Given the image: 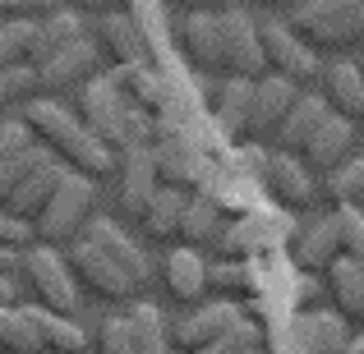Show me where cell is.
<instances>
[{
	"instance_id": "6",
	"label": "cell",
	"mask_w": 364,
	"mask_h": 354,
	"mask_svg": "<svg viewBox=\"0 0 364 354\" xmlns=\"http://www.w3.org/2000/svg\"><path fill=\"white\" fill-rule=\"evenodd\" d=\"M18 276L28 281V290L37 294V309H51L60 318H70L79 304V281L70 276V262L55 253L51 244H37L28 253H18Z\"/></svg>"
},
{
	"instance_id": "14",
	"label": "cell",
	"mask_w": 364,
	"mask_h": 354,
	"mask_svg": "<svg viewBox=\"0 0 364 354\" xmlns=\"http://www.w3.org/2000/svg\"><path fill=\"white\" fill-rule=\"evenodd\" d=\"M291 258H295V267H300L304 276L328 272V267L341 258V226H337V212L314 216V221L291 239Z\"/></svg>"
},
{
	"instance_id": "34",
	"label": "cell",
	"mask_w": 364,
	"mask_h": 354,
	"mask_svg": "<svg viewBox=\"0 0 364 354\" xmlns=\"http://www.w3.org/2000/svg\"><path fill=\"white\" fill-rule=\"evenodd\" d=\"M33 33H37V18H0V70L28 65Z\"/></svg>"
},
{
	"instance_id": "5",
	"label": "cell",
	"mask_w": 364,
	"mask_h": 354,
	"mask_svg": "<svg viewBox=\"0 0 364 354\" xmlns=\"http://www.w3.org/2000/svg\"><path fill=\"white\" fill-rule=\"evenodd\" d=\"M92 203H97V189H92L88 175H74V170H65L60 184H55V194L46 198V207L33 216V239L37 244H70V239H79V231L88 226L92 216Z\"/></svg>"
},
{
	"instance_id": "33",
	"label": "cell",
	"mask_w": 364,
	"mask_h": 354,
	"mask_svg": "<svg viewBox=\"0 0 364 354\" xmlns=\"http://www.w3.org/2000/svg\"><path fill=\"white\" fill-rule=\"evenodd\" d=\"M208 290H217V294H254L258 290L254 262H226V258H213V262H208Z\"/></svg>"
},
{
	"instance_id": "13",
	"label": "cell",
	"mask_w": 364,
	"mask_h": 354,
	"mask_svg": "<svg viewBox=\"0 0 364 354\" xmlns=\"http://www.w3.org/2000/svg\"><path fill=\"white\" fill-rule=\"evenodd\" d=\"M263 189L282 212H300V207L314 203V179L304 170V161L295 152H272L263 170Z\"/></svg>"
},
{
	"instance_id": "53",
	"label": "cell",
	"mask_w": 364,
	"mask_h": 354,
	"mask_svg": "<svg viewBox=\"0 0 364 354\" xmlns=\"http://www.w3.org/2000/svg\"><path fill=\"white\" fill-rule=\"evenodd\" d=\"M360 212H364V203H360Z\"/></svg>"
},
{
	"instance_id": "27",
	"label": "cell",
	"mask_w": 364,
	"mask_h": 354,
	"mask_svg": "<svg viewBox=\"0 0 364 354\" xmlns=\"http://www.w3.org/2000/svg\"><path fill=\"white\" fill-rule=\"evenodd\" d=\"M83 37V18L74 14V9H51V14L37 18V33H33V51H28V65H42L46 55H55L60 46L79 42Z\"/></svg>"
},
{
	"instance_id": "41",
	"label": "cell",
	"mask_w": 364,
	"mask_h": 354,
	"mask_svg": "<svg viewBox=\"0 0 364 354\" xmlns=\"http://www.w3.org/2000/svg\"><path fill=\"white\" fill-rule=\"evenodd\" d=\"M60 5L65 0H0V18H42Z\"/></svg>"
},
{
	"instance_id": "49",
	"label": "cell",
	"mask_w": 364,
	"mask_h": 354,
	"mask_svg": "<svg viewBox=\"0 0 364 354\" xmlns=\"http://www.w3.org/2000/svg\"><path fill=\"white\" fill-rule=\"evenodd\" d=\"M180 5H185V9H203V0H180Z\"/></svg>"
},
{
	"instance_id": "17",
	"label": "cell",
	"mask_w": 364,
	"mask_h": 354,
	"mask_svg": "<svg viewBox=\"0 0 364 354\" xmlns=\"http://www.w3.org/2000/svg\"><path fill=\"white\" fill-rule=\"evenodd\" d=\"M318 83H323L318 97L328 101L332 116H341V120H350V124L364 120V74H360L355 60H332V65H323Z\"/></svg>"
},
{
	"instance_id": "52",
	"label": "cell",
	"mask_w": 364,
	"mask_h": 354,
	"mask_svg": "<svg viewBox=\"0 0 364 354\" xmlns=\"http://www.w3.org/2000/svg\"><path fill=\"white\" fill-rule=\"evenodd\" d=\"M249 354H263V350H249Z\"/></svg>"
},
{
	"instance_id": "43",
	"label": "cell",
	"mask_w": 364,
	"mask_h": 354,
	"mask_svg": "<svg viewBox=\"0 0 364 354\" xmlns=\"http://www.w3.org/2000/svg\"><path fill=\"white\" fill-rule=\"evenodd\" d=\"M23 244H33V221L0 212V248H23Z\"/></svg>"
},
{
	"instance_id": "36",
	"label": "cell",
	"mask_w": 364,
	"mask_h": 354,
	"mask_svg": "<svg viewBox=\"0 0 364 354\" xmlns=\"http://www.w3.org/2000/svg\"><path fill=\"white\" fill-rule=\"evenodd\" d=\"M249 350H263V327L254 318H240L222 341H213L203 350H189V354H249Z\"/></svg>"
},
{
	"instance_id": "16",
	"label": "cell",
	"mask_w": 364,
	"mask_h": 354,
	"mask_svg": "<svg viewBox=\"0 0 364 354\" xmlns=\"http://www.w3.org/2000/svg\"><path fill=\"white\" fill-rule=\"evenodd\" d=\"M300 97V88H295L291 79H282V74H263V79H254V101H249V124H245V138H263V133H272L282 116L291 111V101Z\"/></svg>"
},
{
	"instance_id": "29",
	"label": "cell",
	"mask_w": 364,
	"mask_h": 354,
	"mask_svg": "<svg viewBox=\"0 0 364 354\" xmlns=\"http://www.w3.org/2000/svg\"><path fill=\"white\" fill-rule=\"evenodd\" d=\"M323 116H328V101H323L318 92H300V97L291 101V111L282 116V124L272 129L277 148L282 152H300V143L314 133V124H318Z\"/></svg>"
},
{
	"instance_id": "10",
	"label": "cell",
	"mask_w": 364,
	"mask_h": 354,
	"mask_svg": "<svg viewBox=\"0 0 364 354\" xmlns=\"http://www.w3.org/2000/svg\"><path fill=\"white\" fill-rule=\"evenodd\" d=\"M65 262H70V276H74V281H83L92 294H97V299H129V294L139 290V285H134L129 276H124L120 267L111 262V258L102 253L92 239H83V235L70 239V258H65Z\"/></svg>"
},
{
	"instance_id": "12",
	"label": "cell",
	"mask_w": 364,
	"mask_h": 354,
	"mask_svg": "<svg viewBox=\"0 0 364 354\" xmlns=\"http://www.w3.org/2000/svg\"><path fill=\"white\" fill-rule=\"evenodd\" d=\"M350 143H355V124L328 111V116L314 124L309 138L300 143V152H295V157L304 161V170H323V175H332V170H337L341 161H346Z\"/></svg>"
},
{
	"instance_id": "21",
	"label": "cell",
	"mask_w": 364,
	"mask_h": 354,
	"mask_svg": "<svg viewBox=\"0 0 364 354\" xmlns=\"http://www.w3.org/2000/svg\"><path fill=\"white\" fill-rule=\"evenodd\" d=\"M300 354H350V331L341 313H300L295 322Z\"/></svg>"
},
{
	"instance_id": "25",
	"label": "cell",
	"mask_w": 364,
	"mask_h": 354,
	"mask_svg": "<svg viewBox=\"0 0 364 354\" xmlns=\"http://www.w3.org/2000/svg\"><path fill=\"white\" fill-rule=\"evenodd\" d=\"M166 290L180 304H198L208 290V262L198 258V248H171L166 253Z\"/></svg>"
},
{
	"instance_id": "4",
	"label": "cell",
	"mask_w": 364,
	"mask_h": 354,
	"mask_svg": "<svg viewBox=\"0 0 364 354\" xmlns=\"http://www.w3.org/2000/svg\"><path fill=\"white\" fill-rule=\"evenodd\" d=\"M286 28L314 51L364 46V0H295Z\"/></svg>"
},
{
	"instance_id": "30",
	"label": "cell",
	"mask_w": 364,
	"mask_h": 354,
	"mask_svg": "<svg viewBox=\"0 0 364 354\" xmlns=\"http://www.w3.org/2000/svg\"><path fill=\"white\" fill-rule=\"evenodd\" d=\"M120 318H124V331H129L134 354H171V327H166V318H161V309L134 304V309L120 313Z\"/></svg>"
},
{
	"instance_id": "19",
	"label": "cell",
	"mask_w": 364,
	"mask_h": 354,
	"mask_svg": "<svg viewBox=\"0 0 364 354\" xmlns=\"http://www.w3.org/2000/svg\"><path fill=\"white\" fill-rule=\"evenodd\" d=\"M116 170H120V203H124V212L143 221L152 194L161 189V184H157V166H152V152H148V148L120 152V157H116Z\"/></svg>"
},
{
	"instance_id": "31",
	"label": "cell",
	"mask_w": 364,
	"mask_h": 354,
	"mask_svg": "<svg viewBox=\"0 0 364 354\" xmlns=\"http://www.w3.org/2000/svg\"><path fill=\"white\" fill-rule=\"evenodd\" d=\"M185 198H189V194H180V189H166V184L152 194L148 212H143V226H148V235H152V239H176V235H180Z\"/></svg>"
},
{
	"instance_id": "40",
	"label": "cell",
	"mask_w": 364,
	"mask_h": 354,
	"mask_svg": "<svg viewBox=\"0 0 364 354\" xmlns=\"http://www.w3.org/2000/svg\"><path fill=\"white\" fill-rule=\"evenodd\" d=\"M28 148H33V129L23 120H0V161H14Z\"/></svg>"
},
{
	"instance_id": "39",
	"label": "cell",
	"mask_w": 364,
	"mask_h": 354,
	"mask_svg": "<svg viewBox=\"0 0 364 354\" xmlns=\"http://www.w3.org/2000/svg\"><path fill=\"white\" fill-rule=\"evenodd\" d=\"M23 97H33V65H9V70H0V106L23 101Z\"/></svg>"
},
{
	"instance_id": "2",
	"label": "cell",
	"mask_w": 364,
	"mask_h": 354,
	"mask_svg": "<svg viewBox=\"0 0 364 354\" xmlns=\"http://www.w3.org/2000/svg\"><path fill=\"white\" fill-rule=\"evenodd\" d=\"M83 124H88L92 138H102L111 148V157H120V152H134V148H148L152 143V120L143 116L139 106L129 101V92L120 88L116 70H97L88 83H83Z\"/></svg>"
},
{
	"instance_id": "8",
	"label": "cell",
	"mask_w": 364,
	"mask_h": 354,
	"mask_svg": "<svg viewBox=\"0 0 364 354\" xmlns=\"http://www.w3.org/2000/svg\"><path fill=\"white\" fill-rule=\"evenodd\" d=\"M258 42H263L267 74H282V79H291L295 88H300V83H318V74H323L318 51L304 46L286 23H258Z\"/></svg>"
},
{
	"instance_id": "7",
	"label": "cell",
	"mask_w": 364,
	"mask_h": 354,
	"mask_svg": "<svg viewBox=\"0 0 364 354\" xmlns=\"http://www.w3.org/2000/svg\"><path fill=\"white\" fill-rule=\"evenodd\" d=\"M97 70H102V46L79 37V42L60 46L55 55H46L42 65H33V92L37 97H55V92L83 88Z\"/></svg>"
},
{
	"instance_id": "42",
	"label": "cell",
	"mask_w": 364,
	"mask_h": 354,
	"mask_svg": "<svg viewBox=\"0 0 364 354\" xmlns=\"http://www.w3.org/2000/svg\"><path fill=\"white\" fill-rule=\"evenodd\" d=\"M97 354H134L129 345V331H124V318H107L102 322V336H97Z\"/></svg>"
},
{
	"instance_id": "11",
	"label": "cell",
	"mask_w": 364,
	"mask_h": 354,
	"mask_svg": "<svg viewBox=\"0 0 364 354\" xmlns=\"http://www.w3.org/2000/svg\"><path fill=\"white\" fill-rule=\"evenodd\" d=\"M240 318H245V309H240L235 299L203 304V309H194L189 318H180L176 327H171V345H180V354L203 350V345H213V341H222Z\"/></svg>"
},
{
	"instance_id": "9",
	"label": "cell",
	"mask_w": 364,
	"mask_h": 354,
	"mask_svg": "<svg viewBox=\"0 0 364 354\" xmlns=\"http://www.w3.org/2000/svg\"><path fill=\"white\" fill-rule=\"evenodd\" d=\"M222 70L231 79H263L267 74V60H263V42H258V23L245 14L240 5L235 9H222Z\"/></svg>"
},
{
	"instance_id": "45",
	"label": "cell",
	"mask_w": 364,
	"mask_h": 354,
	"mask_svg": "<svg viewBox=\"0 0 364 354\" xmlns=\"http://www.w3.org/2000/svg\"><path fill=\"white\" fill-rule=\"evenodd\" d=\"M318 294H328V290H323V281H314V276H304V272H300V290H295V304H314Z\"/></svg>"
},
{
	"instance_id": "15",
	"label": "cell",
	"mask_w": 364,
	"mask_h": 354,
	"mask_svg": "<svg viewBox=\"0 0 364 354\" xmlns=\"http://www.w3.org/2000/svg\"><path fill=\"white\" fill-rule=\"evenodd\" d=\"M79 235H83V239H92V244H97L102 253H107V258L120 267L124 276H129L134 285H143V281H148V272H152L148 253H143V244H134V239L124 235L116 221H107V216H88V226H83Z\"/></svg>"
},
{
	"instance_id": "50",
	"label": "cell",
	"mask_w": 364,
	"mask_h": 354,
	"mask_svg": "<svg viewBox=\"0 0 364 354\" xmlns=\"http://www.w3.org/2000/svg\"><path fill=\"white\" fill-rule=\"evenodd\" d=\"M350 354H364V341H360V345H350Z\"/></svg>"
},
{
	"instance_id": "20",
	"label": "cell",
	"mask_w": 364,
	"mask_h": 354,
	"mask_svg": "<svg viewBox=\"0 0 364 354\" xmlns=\"http://www.w3.org/2000/svg\"><path fill=\"white\" fill-rule=\"evenodd\" d=\"M97 42L116 65H152V46H148V37H143L139 18H134L129 9H124V14H102Z\"/></svg>"
},
{
	"instance_id": "46",
	"label": "cell",
	"mask_w": 364,
	"mask_h": 354,
	"mask_svg": "<svg viewBox=\"0 0 364 354\" xmlns=\"http://www.w3.org/2000/svg\"><path fill=\"white\" fill-rule=\"evenodd\" d=\"M18 304V281L14 276H0V309H14Z\"/></svg>"
},
{
	"instance_id": "37",
	"label": "cell",
	"mask_w": 364,
	"mask_h": 354,
	"mask_svg": "<svg viewBox=\"0 0 364 354\" xmlns=\"http://www.w3.org/2000/svg\"><path fill=\"white\" fill-rule=\"evenodd\" d=\"M267 157H272V152H267V148H258V143H240V148H235L231 157H226V166H222V170H231V175L249 179V184H263Z\"/></svg>"
},
{
	"instance_id": "28",
	"label": "cell",
	"mask_w": 364,
	"mask_h": 354,
	"mask_svg": "<svg viewBox=\"0 0 364 354\" xmlns=\"http://www.w3.org/2000/svg\"><path fill=\"white\" fill-rule=\"evenodd\" d=\"M217 231H222V207H217V198L213 194H189L185 198V216H180V244L185 248H213V239H217Z\"/></svg>"
},
{
	"instance_id": "47",
	"label": "cell",
	"mask_w": 364,
	"mask_h": 354,
	"mask_svg": "<svg viewBox=\"0 0 364 354\" xmlns=\"http://www.w3.org/2000/svg\"><path fill=\"white\" fill-rule=\"evenodd\" d=\"M0 276H18V248H0Z\"/></svg>"
},
{
	"instance_id": "26",
	"label": "cell",
	"mask_w": 364,
	"mask_h": 354,
	"mask_svg": "<svg viewBox=\"0 0 364 354\" xmlns=\"http://www.w3.org/2000/svg\"><path fill=\"white\" fill-rule=\"evenodd\" d=\"M28 318L37 327V341H42V354H88V336L74 318H60L51 309H33L28 304Z\"/></svg>"
},
{
	"instance_id": "1",
	"label": "cell",
	"mask_w": 364,
	"mask_h": 354,
	"mask_svg": "<svg viewBox=\"0 0 364 354\" xmlns=\"http://www.w3.org/2000/svg\"><path fill=\"white\" fill-rule=\"evenodd\" d=\"M23 124L33 129V143H37V148H46L65 170H74V175H88L92 179V175H102V170H116L111 148L102 138H92L88 124H83L79 116H70L60 101H51V97H28Z\"/></svg>"
},
{
	"instance_id": "35",
	"label": "cell",
	"mask_w": 364,
	"mask_h": 354,
	"mask_svg": "<svg viewBox=\"0 0 364 354\" xmlns=\"http://www.w3.org/2000/svg\"><path fill=\"white\" fill-rule=\"evenodd\" d=\"M328 194L337 207H360L364 203V157L346 161V166H337L328 175Z\"/></svg>"
},
{
	"instance_id": "24",
	"label": "cell",
	"mask_w": 364,
	"mask_h": 354,
	"mask_svg": "<svg viewBox=\"0 0 364 354\" xmlns=\"http://www.w3.org/2000/svg\"><path fill=\"white\" fill-rule=\"evenodd\" d=\"M60 175H65V166H60V161H42L37 170H28V175L18 179V189L9 194L5 212H9V216H18V221H33V216L46 207V198L55 194Z\"/></svg>"
},
{
	"instance_id": "3",
	"label": "cell",
	"mask_w": 364,
	"mask_h": 354,
	"mask_svg": "<svg viewBox=\"0 0 364 354\" xmlns=\"http://www.w3.org/2000/svg\"><path fill=\"white\" fill-rule=\"evenodd\" d=\"M152 166H157V184L180 189V194H198L213 179V157L198 133V124H166L152 120Z\"/></svg>"
},
{
	"instance_id": "32",
	"label": "cell",
	"mask_w": 364,
	"mask_h": 354,
	"mask_svg": "<svg viewBox=\"0 0 364 354\" xmlns=\"http://www.w3.org/2000/svg\"><path fill=\"white\" fill-rule=\"evenodd\" d=\"M0 350L5 354H42V341H37V327L28 318V309H0Z\"/></svg>"
},
{
	"instance_id": "51",
	"label": "cell",
	"mask_w": 364,
	"mask_h": 354,
	"mask_svg": "<svg viewBox=\"0 0 364 354\" xmlns=\"http://www.w3.org/2000/svg\"><path fill=\"white\" fill-rule=\"evenodd\" d=\"M355 65H360V74H364V46H360V60H355Z\"/></svg>"
},
{
	"instance_id": "38",
	"label": "cell",
	"mask_w": 364,
	"mask_h": 354,
	"mask_svg": "<svg viewBox=\"0 0 364 354\" xmlns=\"http://www.w3.org/2000/svg\"><path fill=\"white\" fill-rule=\"evenodd\" d=\"M337 226H341V258L364 272V212L360 207H337Z\"/></svg>"
},
{
	"instance_id": "48",
	"label": "cell",
	"mask_w": 364,
	"mask_h": 354,
	"mask_svg": "<svg viewBox=\"0 0 364 354\" xmlns=\"http://www.w3.org/2000/svg\"><path fill=\"white\" fill-rule=\"evenodd\" d=\"M263 5H272V9H286V5H295V0H263Z\"/></svg>"
},
{
	"instance_id": "18",
	"label": "cell",
	"mask_w": 364,
	"mask_h": 354,
	"mask_svg": "<svg viewBox=\"0 0 364 354\" xmlns=\"http://www.w3.org/2000/svg\"><path fill=\"white\" fill-rule=\"evenodd\" d=\"M180 51L198 65V70H222V18L217 9H189L180 18Z\"/></svg>"
},
{
	"instance_id": "22",
	"label": "cell",
	"mask_w": 364,
	"mask_h": 354,
	"mask_svg": "<svg viewBox=\"0 0 364 354\" xmlns=\"http://www.w3.org/2000/svg\"><path fill=\"white\" fill-rule=\"evenodd\" d=\"M249 101H254V83H249V79H231V74H226L222 88H213L208 106H213V124H217L222 138H245Z\"/></svg>"
},
{
	"instance_id": "44",
	"label": "cell",
	"mask_w": 364,
	"mask_h": 354,
	"mask_svg": "<svg viewBox=\"0 0 364 354\" xmlns=\"http://www.w3.org/2000/svg\"><path fill=\"white\" fill-rule=\"evenodd\" d=\"M134 0H79V9H88V14H124Z\"/></svg>"
},
{
	"instance_id": "23",
	"label": "cell",
	"mask_w": 364,
	"mask_h": 354,
	"mask_svg": "<svg viewBox=\"0 0 364 354\" xmlns=\"http://www.w3.org/2000/svg\"><path fill=\"white\" fill-rule=\"evenodd\" d=\"M323 276H328V281H323V290H328L332 309H337L346 322L364 327V272L350 262V258H337V262H332Z\"/></svg>"
}]
</instances>
